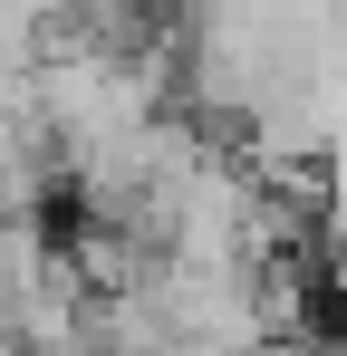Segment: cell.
Instances as JSON below:
<instances>
[{"mask_svg":"<svg viewBox=\"0 0 347 356\" xmlns=\"http://www.w3.org/2000/svg\"><path fill=\"white\" fill-rule=\"evenodd\" d=\"M49 260H58V232H49V222H0V318L49 280Z\"/></svg>","mask_w":347,"mask_h":356,"instance_id":"1","label":"cell"}]
</instances>
